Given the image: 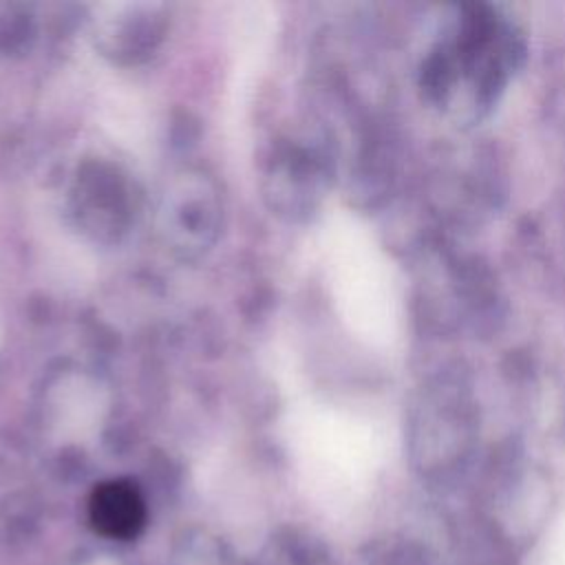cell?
<instances>
[{
    "label": "cell",
    "mask_w": 565,
    "mask_h": 565,
    "mask_svg": "<svg viewBox=\"0 0 565 565\" xmlns=\"http://www.w3.org/2000/svg\"><path fill=\"white\" fill-rule=\"evenodd\" d=\"M525 57V40L508 15L483 2L459 7L450 38L424 57L428 79L446 95V106L459 84L470 88L472 110H488L510 75Z\"/></svg>",
    "instance_id": "cell-1"
},
{
    "label": "cell",
    "mask_w": 565,
    "mask_h": 565,
    "mask_svg": "<svg viewBox=\"0 0 565 565\" xmlns=\"http://www.w3.org/2000/svg\"><path fill=\"white\" fill-rule=\"evenodd\" d=\"M93 527L108 539H132L146 523V505L128 481L99 483L88 501Z\"/></svg>",
    "instance_id": "cell-2"
},
{
    "label": "cell",
    "mask_w": 565,
    "mask_h": 565,
    "mask_svg": "<svg viewBox=\"0 0 565 565\" xmlns=\"http://www.w3.org/2000/svg\"><path fill=\"white\" fill-rule=\"evenodd\" d=\"M552 565H565V541L561 547H554V558Z\"/></svg>",
    "instance_id": "cell-3"
}]
</instances>
